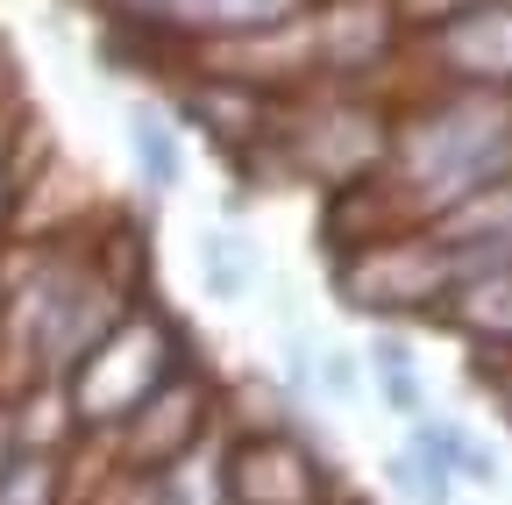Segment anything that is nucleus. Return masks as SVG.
<instances>
[{
  "instance_id": "obj_1",
  "label": "nucleus",
  "mask_w": 512,
  "mask_h": 505,
  "mask_svg": "<svg viewBox=\"0 0 512 505\" xmlns=\"http://www.w3.org/2000/svg\"><path fill=\"white\" fill-rule=\"evenodd\" d=\"M399 193L420 214H456L463 200L491 193L498 178H512V93H484V86H456L427 100L406 129L384 150Z\"/></svg>"
},
{
  "instance_id": "obj_2",
  "label": "nucleus",
  "mask_w": 512,
  "mask_h": 505,
  "mask_svg": "<svg viewBox=\"0 0 512 505\" xmlns=\"http://www.w3.org/2000/svg\"><path fill=\"white\" fill-rule=\"evenodd\" d=\"M121 292L100 278V264H86V257H43L36 271H29V285L15 292V306H8V328H15V342L29 349V363H36V377H50V385H64L79 363H86V349L121 321Z\"/></svg>"
},
{
  "instance_id": "obj_3",
  "label": "nucleus",
  "mask_w": 512,
  "mask_h": 505,
  "mask_svg": "<svg viewBox=\"0 0 512 505\" xmlns=\"http://www.w3.org/2000/svg\"><path fill=\"white\" fill-rule=\"evenodd\" d=\"M185 363V342L164 313L150 306H128L121 321L86 349V363L64 377V399H72V420L79 427H128Z\"/></svg>"
},
{
  "instance_id": "obj_4",
  "label": "nucleus",
  "mask_w": 512,
  "mask_h": 505,
  "mask_svg": "<svg viewBox=\"0 0 512 505\" xmlns=\"http://www.w3.org/2000/svg\"><path fill=\"white\" fill-rule=\"evenodd\" d=\"M342 292L363 306V313H441L448 292H456V257L448 242L427 235V242H392V249H356L349 271H342Z\"/></svg>"
},
{
  "instance_id": "obj_5",
  "label": "nucleus",
  "mask_w": 512,
  "mask_h": 505,
  "mask_svg": "<svg viewBox=\"0 0 512 505\" xmlns=\"http://www.w3.org/2000/svg\"><path fill=\"white\" fill-rule=\"evenodd\" d=\"M313 0H121V15L136 29H164V36H214V43H242V36H278L299 29V15Z\"/></svg>"
},
{
  "instance_id": "obj_6",
  "label": "nucleus",
  "mask_w": 512,
  "mask_h": 505,
  "mask_svg": "<svg viewBox=\"0 0 512 505\" xmlns=\"http://www.w3.org/2000/svg\"><path fill=\"white\" fill-rule=\"evenodd\" d=\"M427 50H434V65L456 86L512 93V0H477V8L434 22Z\"/></svg>"
},
{
  "instance_id": "obj_7",
  "label": "nucleus",
  "mask_w": 512,
  "mask_h": 505,
  "mask_svg": "<svg viewBox=\"0 0 512 505\" xmlns=\"http://www.w3.org/2000/svg\"><path fill=\"white\" fill-rule=\"evenodd\" d=\"M392 22H399V0H320V15H313L320 65L328 72H370L392 50Z\"/></svg>"
},
{
  "instance_id": "obj_8",
  "label": "nucleus",
  "mask_w": 512,
  "mask_h": 505,
  "mask_svg": "<svg viewBox=\"0 0 512 505\" xmlns=\"http://www.w3.org/2000/svg\"><path fill=\"white\" fill-rule=\"evenodd\" d=\"M448 321H456L470 342H491V349H512V264H477V271H456V292H448Z\"/></svg>"
},
{
  "instance_id": "obj_9",
  "label": "nucleus",
  "mask_w": 512,
  "mask_h": 505,
  "mask_svg": "<svg viewBox=\"0 0 512 505\" xmlns=\"http://www.w3.org/2000/svg\"><path fill=\"white\" fill-rule=\"evenodd\" d=\"M150 505H235V484H228V456L214 441L185 449L178 463H164L150 477Z\"/></svg>"
},
{
  "instance_id": "obj_10",
  "label": "nucleus",
  "mask_w": 512,
  "mask_h": 505,
  "mask_svg": "<svg viewBox=\"0 0 512 505\" xmlns=\"http://www.w3.org/2000/svg\"><path fill=\"white\" fill-rule=\"evenodd\" d=\"M0 505H64V463L50 449H22L0 470Z\"/></svg>"
},
{
  "instance_id": "obj_11",
  "label": "nucleus",
  "mask_w": 512,
  "mask_h": 505,
  "mask_svg": "<svg viewBox=\"0 0 512 505\" xmlns=\"http://www.w3.org/2000/svg\"><path fill=\"white\" fill-rule=\"evenodd\" d=\"M128 136H136V164H143V178L171 193V185H178V136L164 129V121H157L150 107L128 114Z\"/></svg>"
},
{
  "instance_id": "obj_12",
  "label": "nucleus",
  "mask_w": 512,
  "mask_h": 505,
  "mask_svg": "<svg viewBox=\"0 0 512 505\" xmlns=\"http://www.w3.org/2000/svg\"><path fill=\"white\" fill-rule=\"evenodd\" d=\"M370 363H377V385H384V399H392L399 413H420V385H413V363H406V349L384 335L377 349H370Z\"/></svg>"
},
{
  "instance_id": "obj_13",
  "label": "nucleus",
  "mask_w": 512,
  "mask_h": 505,
  "mask_svg": "<svg viewBox=\"0 0 512 505\" xmlns=\"http://www.w3.org/2000/svg\"><path fill=\"white\" fill-rule=\"evenodd\" d=\"M207 285H214L221 299H235V292L249 285V249H242V242L207 235Z\"/></svg>"
},
{
  "instance_id": "obj_14",
  "label": "nucleus",
  "mask_w": 512,
  "mask_h": 505,
  "mask_svg": "<svg viewBox=\"0 0 512 505\" xmlns=\"http://www.w3.org/2000/svg\"><path fill=\"white\" fill-rule=\"evenodd\" d=\"M320 392H335V399H356V392H363L349 349H328V356H320Z\"/></svg>"
},
{
  "instance_id": "obj_15",
  "label": "nucleus",
  "mask_w": 512,
  "mask_h": 505,
  "mask_svg": "<svg viewBox=\"0 0 512 505\" xmlns=\"http://www.w3.org/2000/svg\"><path fill=\"white\" fill-rule=\"evenodd\" d=\"M15 207V143H8V121H0V221Z\"/></svg>"
}]
</instances>
